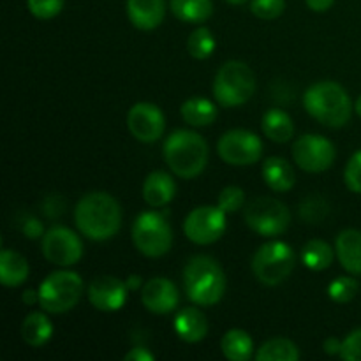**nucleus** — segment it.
<instances>
[{"label": "nucleus", "mask_w": 361, "mask_h": 361, "mask_svg": "<svg viewBox=\"0 0 361 361\" xmlns=\"http://www.w3.org/2000/svg\"><path fill=\"white\" fill-rule=\"evenodd\" d=\"M74 219L81 235L94 242H104L120 231L122 210L118 201L109 194L90 192L80 200Z\"/></svg>", "instance_id": "f257e3e1"}, {"label": "nucleus", "mask_w": 361, "mask_h": 361, "mask_svg": "<svg viewBox=\"0 0 361 361\" xmlns=\"http://www.w3.org/2000/svg\"><path fill=\"white\" fill-rule=\"evenodd\" d=\"M187 298L201 307L219 303L226 291V275L221 264L210 256H194L183 270Z\"/></svg>", "instance_id": "f03ea898"}, {"label": "nucleus", "mask_w": 361, "mask_h": 361, "mask_svg": "<svg viewBox=\"0 0 361 361\" xmlns=\"http://www.w3.org/2000/svg\"><path fill=\"white\" fill-rule=\"evenodd\" d=\"M307 113L326 127L345 126L351 118L353 104L348 92L335 81L312 85L303 97Z\"/></svg>", "instance_id": "7ed1b4c3"}, {"label": "nucleus", "mask_w": 361, "mask_h": 361, "mask_svg": "<svg viewBox=\"0 0 361 361\" xmlns=\"http://www.w3.org/2000/svg\"><path fill=\"white\" fill-rule=\"evenodd\" d=\"M164 159L180 178L201 175L208 162V145L192 130H175L164 143Z\"/></svg>", "instance_id": "20e7f679"}, {"label": "nucleus", "mask_w": 361, "mask_h": 361, "mask_svg": "<svg viewBox=\"0 0 361 361\" xmlns=\"http://www.w3.org/2000/svg\"><path fill=\"white\" fill-rule=\"evenodd\" d=\"M256 92V76L247 63L231 60L219 69L214 80V97L224 108L245 104Z\"/></svg>", "instance_id": "39448f33"}, {"label": "nucleus", "mask_w": 361, "mask_h": 361, "mask_svg": "<svg viewBox=\"0 0 361 361\" xmlns=\"http://www.w3.org/2000/svg\"><path fill=\"white\" fill-rule=\"evenodd\" d=\"M83 295V281L74 271H55L39 286V303L46 312L62 314L74 309Z\"/></svg>", "instance_id": "423d86ee"}, {"label": "nucleus", "mask_w": 361, "mask_h": 361, "mask_svg": "<svg viewBox=\"0 0 361 361\" xmlns=\"http://www.w3.org/2000/svg\"><path fill=\"white\" fill-rule=\"evenodd\" d=\"M295 250L284 242L264 243L252 257V271L257 281L267 286H277L295 270Z\"/></svg>", "instance_id": "0eeeda50"}, {"label": "nucleus", "mask_w": 361, "mask_h": 361, "mask_svg": "<svg viewBox=\"0 0 361 361\" xmlns=\"http://www.w3.org/2000/svg\"><path fill=\"white\" fill-rule=\"evenodd\" d=\"M133 242L141 254L161 257L171 249L173 233L168 221L159 212H143L133 224Z\"/></svg>", "instance_id": "6e6552de"}, {"label": "nucleus", "mask_w": 361, "mask_h": 361, "mask_svg": "<svg viewBox=\"0 0 361 361\" xmlns=\"http://www.w3.org/2000/svg\"><path fill=\"white\" fill-rule=\"evenodd\" d=\"M245 222L261 236H279L289 228L288 207L274 197H257L245 208Z\"/></svg>", "instance_id": "1a4fd4ad"}, {"label": "nucleus", "mask_w": 361, "mask_h": 361, "mask_svg": "<svg viewBox=\"0 0 361 361\" xmlns=\"http://www.w3.org/2000/svg\"><path fill=\"white\" fill-rule=\"evenodd\" d=\"M183 231L190 242L210 245L226 231V212L221 207H200L187 215Z\"/></svg>", "instance_id": "9d476101"}, {"label": "nucleus", "mask_w": 361, "mask_h": 361, "mask_svg": "<svg viewBox=\"0 0 361 361\" xmlns=\"http://www.w3.org/2000/svg\"><path fill=\"white\" fill-rule=\"evenodd\" d=\"M217 152L222 161L231 166H249L261 159L263 143L254 133L243 129H235L226 133L219 140Z\"/></svg>", "instance_id": "9b49d317"}, {"label": "nucleus", "mask_w": 361, "mask_h": 361, "mask_svg": "<svg viewBox=\"0 0 361 361\" xmlns=\"http://www.w3.org/2000/svg\"><path fill=\"white\" fill-rule=\"evenodd\" d=\"M293 159L303 171H326L335 162V147L326 137L305 134L293 145Z\"/></svg>", "instance_id": "f8f14e48"}, {"label": "nucleus", "mask_w": 361, "mask_h": 361, "mask_svg": "<svg viewBox=\"0 0 361 361\" xmlns=\"http://www.w3.org/2000/svg\"><path fill=\"white\" fill-rule=\"evenodd\" d=\"M42 254L49 263L73 267L83 256V243L74 231L63 226H55L42 236Z\"/></svg>", "instance_id": "ddd939ff"}, {"label": "nucleus", "mask_w": 361, "mask_h": 361, "mask_svg": "<svg viewBox=\"0 0 361 361\" xmlns=\"http://www.w3.org/2000/svg\"><path fill=\"white\" fill-rule=\"evenodd\" d=\"M127 127L141 143H154L164 134L166 120L161 109L150 102H137L127 113Z\"/></svg>", "instance_id": "4468645a"}, {"label": "nucleus", "mask_w": 361, "mask_h": 361, "mask_svg": "<svg viewBox=\"0 0 361 361\" xmlns=\"http://www.w3.org/2000/svg\"><path fill=\"white\" fill-rule=\"evenodd\" d=\"M127 291H129L127 282H122L111 275H102L94 279L88 286V300L95 309L115 312L126 305Z\"/></svg>", "instance_id": "2eb2a0df"}, {"label": "nucleus", "mask_w": 361, "mask_h": 361, "mask_svg": "<svg viewBox=\"0 0 361 361\" xmlns=\"http://www.w3.org/2000/svg\"><path fill=\"white\" fill-rule=\"evenodd\" d=\"M141 302L150 312L169 314L178 307V289L168 279L155 277L148 281L141 289Z\"/></svg>", "instance_id": "dca6fc26"}, {"label": "nucleus", "mask_w": 361, "mask_h": 361, "mask_svg": "<svg viewBox=\"0 0 361 361\" xmlns=\"http://www.w3.org/2000/svg\"><path fill=\"white\" fill-rule=\"evenodd\" d=\"M166 14L164 0H127V16L140 30H154Z\"/></svg>", "instance_id": "f3484780"}, {"label": "nucleus", "mask_w": 361, "mask_h": 361, "mask_svg": "<svg viewBox=\"0 0 361 361\" xmlns=\"http://www.w3.org/2000/svg\"><path fill=\"white\" fill-rule=\"evenodd\" d=\"M338 261L353 275H361V231L345 229L335 242Z\"/></svg>", "instance_id": "a211bd4d"}, {"label": "nucleus", "mask_w": 361, "mask_h": 361, "mask_svg": "<svg viewBox=\"0 0 361 361\" xmlns=\"http://www.w3.org/2000/svg\"><path fill=\"white\" fill-rule=\"evenodd\" d=\"M175 331L183 342H200L207 337L208 334V321L201 310L196 307H187L180 310L175 319Z\"/></svg>", "instance_id": "6ab92c4d"}, {"label": "nucleus", "mask_w": 361, "mask_h": 361, "mask_svg": "<svg viewBox=\"0 0 361 361\" xmlns=\"http://www.w3.org/2000/svg\"><path fill=\"white\" fill-rule=\"evenodd\" d=\"M176 185L171 176L164 171H154L143 183V200L150 207L159 208L168 204L175 197Z\"/></svg>", "instance_id": "aec40b11"}, {"label": "nucleus", "mask_w": 361, "mask_h": 361, "mask_svg": "<svg viewBox=\"0 0 361 361\" xmlns=\"http://www.w3.org/2000/svg\"><path fill=\"white\" fill-rule=\"evenodd\" d=\"M264 183L275 192H288L295 187V169L286 159L268 157L263 164Z\"/></svg>", "instance_id": "412c9836"}, {"label": "nucleus", "mask_w": 361, "mask_h": 361, "mask_svg": "<svg viewBox=\"0 0 361 361\" xmlns=\"http://www.w3.org/2000/svg\"><path fill=\"white\" fill-rule=\"evenodd\" d=\"M28 277V263L21 254L4 249L0 254V282L7 288L23 284Z\"/></svg>", "instance_id": "4be33fe9"}, {"label": "nucleus", "mask_w": 361, "mask_h": 361, "mask_svg": "<svg viewBox=\"0 0 361 361\" xmlns=\"http://www.w3.org/2000/svg\"><path fill=\"white\" fill-rule=\"evenodd\" d=\"M53 324L42 312H32L25 317L21 337L30 348H41L51 338Z\"/></svg>", "instance_id": "5701e85b"}, {"label": "nucleus", "mask_w": 361, "mask_h": 361, "mask_svg": "<svg viewBox=\"0 0 361 361\" xmlns=\"http://www.w3.org/2000/svg\"><path fill=\"white\" fill-rule=\"evenodd\" d=\"M263 133L275 143H286L295 134L291 116L282 109H270L263 116Z\"/></svg>", "instance_id": "b1692460"}, {"label": "nucleus", "mask_w": 361, "mask_h": 361, "mask_svg": "<svg viewBox=\"0 0 361 361\" xmlns=\"http://www.w3.org/2000/svg\"><path fill=\"white\" fill-rule=\"evenodd\" d=\"M222 355L231 361L250 360L254 351V342L250 335L243 330H229L221 341Z\"/></svg>", "instance_id": "393cba45"}, {"label": "nucleus", "mask_w": 361, "mask_h": 361, "mask_svg": "<svg viewBox=\"0 0 361 361\" xmlns=\"http://www.w3.org/2000/svg\"><path fill=\"white\" fill-rule=\"evenodd\" d=\"M171 11L180 21L203 23L214 13L212 0H171Z\"/></svg>", "instance_id": "a878e982"}, {"label": "nucleus", "mask_w": 361, "mask_h": 361, "mask_svg": "<svg viewBox=\"0 0 361 361\" xmlns=\"http://www.w3.org/2000/svg\"><path fill=\"white\" fill-rule=\"evenodd\" d=\"M182 116L189 126L194 127H204L214 123V120L217 118V108L215 104H212L208 99L203 97H194L189 99L182 104Z\"/></svg>", "instance_id": "bb28decb"}, {"label": "nucleus", "mask_w": 361, "mask_h": 361, "mask_svg": "<svg viewBox=\"0 0 361 361\" xmlns=\"http://www.w3.org/2000/svg\"><path fill=\"white\" fill-rule=\"evenodd\" d=\"M302 263L309 270L323 271L334 263V249L323 240H310L302 249Z\"/></svg>", "instance_id": "cd10ccee"}, {"label": "nucleus", "mask_w": 361, "mask_h": 361, "mask_svg": "<svg viewBox=\"0 0 361 361\" xmlns=\"http://www.w3.org/2000/svg\"><path fill=\"white\" fill-rule=\"evenodd\" d=\"M257 361H296L300 360V351L288 338H274L264 342L256 355Z\"/></svg>", "instance_id": "c85d7f7f"}, {"label": "nucleus", "mask_w": 361, "mask_h": 361, "mask_svg": "<svg viewBox=\"0 0 361 361\" xmlns=\"http://www.w3.org/2000/svg\"><path fill=\"white\" fill-rule=\"evenodd\" d=\"M187 49H189L190 56L197 60H204L214 53L215 49V39L208 28L200 27L190 34L189 41H187Z\"/></svg>", "instance_id": "c756f323"}, {"label": "nucleus", "mask_w": 361, "mask_h": 361, "mask_svg": "<svg viewBox=\"0 0 361 361\" xmlns=\"http://www.w3.org/2000/svg\"><path fill=\"white\" fill-rule=\"evenodd\" d=\"M360 284L353 277H338L328 288V295L334 302L337 303H348L358 295Z\"/></svg>", "instance_id": "7c9ffc66"}, {"label": "nucleus", "mask_w": 361, "mask_h": 361, "mask_svg": "<svg viewBox=\"0 0 361 361\" xmlns=\"http://www.w3.org/2000/svg\"><path fill=\"white\" fill-rule=\"evenodd\" d=\"M286 9V0H252L250 11L261 20H275Z\"/></svg>", "instance_id": "2f4dec72"}, {"label": "nucleus", "mask_w": 361, "mask_h": 361, "mask_svg": "<svg viewBox=\"0 0 361 361\" xmlns=\"http://www.w3.org/2000/svg\"><path fill=\"white\" fill-rule=\"evenodd\" d=\"M28 11L39 20H51L60 14L63 0H27Z\"/></svg>", "instance_id": "473e14b6"}, {"label": "nucleus", "mask_w": 361, "mask_h": 361, "mask_svg": "<svg viewBox=\"0 0 361 361\" xmlns=\"http://www.w3.org/2000/svg\"><path fill=\"white\" fill-rule=\"evenodd\" d=\"M245 201V194L240 187H226L219 196V207L226 212V214H233V212L240 210Z\"/></svg>", "instance_id": "72a5a7b5"}, {"label": "nucleus", "mask_w": 361, "mask_h": 361, "mask_svg": "<svg viewBox=\"0 0 361 361\" xmlns=\"http://www.w3.org/2000/svg\"><path fill=\"white\" fill-rule=\"evenodd\" d=\"M344 178L349 190L361 194V150L356 152V154L349 159L348 166H345Z\"/></svg>", "instance_id": "f704fd0d"}, {"label": "nucleus", "mask_w": 361, "mask_h": 361, "mask_svg": "<svg viewBox=\"0 0 361 361\" xmlns=\"http://www.w3.org/2000/svg\"><path fill=\"white\" fill-rule=\"evenodd\" d=\"M341 358L345 361H361V328L349 334L342 342Z\"/></svg>", "instance_id": "c9c22d12"}, {"label": "nucleus", "mask_w": 361, "mask_h": 361, "mask_svg": "<svg viewBox=\"0 0 361 361\" xmlns=\"http://www.w3.org/2000/svg\"><path fill=\"white\" fill-rule=\"evenodd\" d=\"M123 360L126 361H152L154 360V355H152V353H148L145 348H134V349H130L126 356H123Z\"/></svg>", "instance_id": "e433bc0d"}, {"label": "nucleus", "mask_w": 361, "mask_h": 361, "mask_svg": "<svg viewBox=\"0 0 361 361\" xmlns=\"http://www.w3.org/2000/svg\"><path fill=\"white\" fill-rule=\"evenodd\" d=\"M305 2L312 11H316V13H323V11H328L331 6H334L335 0H305Z\"/></svg>", "instance_id": "4c0bfd02"}, {"label": "nucleus", "mask_w": 361, "mask_h": 361, "mask_svg": "<svg viewBox=\"0 0 361 361\" xmlns=\"http://www.w3.org/2000/svg\"><path fill=\"white\" fill-rule=\"evenodd\" d=\"M341 349H342V342L338 341V338L331 337L324 342V351H326L328 355H341Z\"/></svg>", "instance_id": "58836bf2"}, {"label": "nucleus", "mask_w": 361, "mask_h": 361, "mask_svg": "<svg viewBox=\"0 0 361 361\" xmlns=\"http://www.w3.org/2000/svg\"><path fill=\"white\" fill-rule=\"evenodd\" d=\"M25 231H27V236L35 238V236H39V233H41V226H39L37 221H34V219H32V221H28L27 229H25Z\"/></svg>", "instance_id": "ea45409f"}, {"label": "nucleus", "mask_w": 361, "mask_h": 361, "mask_svg": "<svg viewBox=\"0 0 361 361\" xmlns=\"http://www.w3.org/2000/svg\"><path fill=\"white\" fill-rule=\"evenodd\" d=\"M23 302L28 303V305H34V303L39 302V291H32V289H28V291L23 293Z\"/></svg>", "instance_id": "a19ab883"}, {"label": "nucleus", "mask_w": 361, "mask_h": 361, "mask_svg": "<svg viewBox=\"0 0 361 361\" xmlns=\"http://www.w3.org/2000/svg\"><path fill=\"white\" fill-rule=\"evenodd\" d=\"M127 286H129V289H137L141 286L140 277H136V275L129 277V279H127Z\"/></svg>", "instance_id": "79ce46f5"}, {"label": "nucleus", "mask_w": 361, "mask_h": 361, "mask_svg": "<svg viewBox=\"0 0 361 361\" xmlns=\"http://www.w3.org/2000/svg\"><path fill=\"white\" fill-rule=\"evenodd\" d=\"M355 109H356V113H358V115L361 116V95L358 97V101H356V104H355Z\"/></svg>", "instance_id": "37998d69"}, {"label": "nucleus", "mask_w": 361, "mask_h": 361, "mask_svg": "<svg viewBox=\"0 0 361 361\" xmlns=\"http://www.w3.org/2000/svg\"><path fill=\"white\" fill-rule=\"evenodd\" d=\"M226 2L233 4V6H240V4H245L247 0H226Z\"/></svg>", "instance_id": "c03bdc74"}]
</instances>
